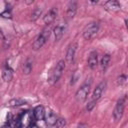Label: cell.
<instances>
[{
    "label": "cell",
    "mask_w": 128,
    "mask_h": 128,
    "mask_svg": "<svg viewBox=\"0 0 128 128\" xmlns=\"http://www.w3.org/2000/svg\"><path fill=\"white\" fill-rule=\"evenodd\" d=\"M51 34V27L48 25L46 28H44L42 30V32L36 37V39L34 40L33 44H32V48L34 50H39L40 48H42L44 46V44L47 42L48 38L50 37Z\"/></svg>",
    "instance_id": "1"
},
{
    "label": "cell",
    "mask_w": 128,
    "mask_h": 128,
    "mask_svg": "<svg viewBox=\"0 0 128 128\" xmlns=\"http://www.w3.org/2000/svg\"><path fill=\"white\" fill-rule=\"evenodd\" d=\"M64 69H65V61L64 60L58 61V63L54 67V69L51 71V74H50V77H49V81L51 83L57 82L60 79V77L62 76V74L64 72Z\"/></svg>",
    "instance_id": "2"
},
{
    "label": "cell",
    "mask_w": 128,
    "mask_h": 128,
    "mask_svg": "<svg viewBox=\"0 0 128 128\" xmlns=\"http://www.w3.org/2000/svg\"><path fill=\"white\" fill-rule=\"evenodd\" d=\"M99 27H100V25H99L98 22H91V23H89L85 27V29L83 31V38L85 40L93 39L97 35V33L99 31Z\"/></svg>",
    "instance_id": "3"
},
{
    "label": "cell",
    "mask_w": 128,
    "mask_h": 128,
    "mask_svg": "<svg viewBox=\"0 0 128 128\" xmlns=\"http://www.w3.org/2000/svg\"><path fill=\"white\" fill-rule=\"evenodd\" d=\"M126 100H127V97H126V95H124L122 98H120L117 101L116 106H115L114 111H113V117H114L115 121H118L122 118L123 113H124V109H125V105H126Z\"/></svg>",
    "instance_id": "4"
},
{
    "label": "cell",
    "mask_w": 128,
    "mask_h": 128,
    "mask_svg": "<svg viewBox=\"0 0 128 128\" xmlns=\"http://www.w3.org/2000/svg\"><path fill=\"white\" fill-rule=\"evenodd\" d=\"M90 86H91V82L89 81H86L76 92L75 94V97L77 99V101L79 102H83L87 99V96L89 94V91H90Z\"/></svg>",
    "instance_id": "5"
},
{
    "label": "cell",
    "mask_w": 128,
    "mask_h": 128,
    "mask_svg": "<svg viewBox=\"0 0 128 128\" xmlns=\"http://www.w3.org/2000/svg\"><path fill=\"white\" fill-rule=\"evenodd\" d=\"M31 123H32V121H31V114L28 111L24 112L18 118V120H16L17 128H29Z\"/></svg>",
    "instance_id": "6"
},
{
    "label": "cell",
    "mask_w": 128,
    "mask_h": 128,
    "mask_svg": "<svg viewBox=\"0 0 128 128\" xmlns=\"http://www.w3.org/2000/svg\"><path fill=\"white\" fill-rule=\"evenodd\" d=\"M77 47H78L77 43L76 42H72L69 45L68 49H67V52H66V61L69 64H71L74 61V57H75V53H76Z\"/></svg>",
    "instance_id": "7"
},
{
    "label": "cell",
    "mask_w": 128,
    "mask_h": 128,
    "mask_svg": "<svg viewBox=\"0 0 128 128\" xmlns=\"http://www.w3.org/2000/svg\"><path fill=\"white\" fill-rule=\"evenodd\" d=\"M57 13H58V10H57V8H56V7L51 8V9L46 13V15H45V16H44V18H43L44 23L48 26V25H50L52 22H54V20L56 19Z\"/></svg>",
    "instance_id": "8"
},
{
    "label": "cell",
    "mask_w": 128,
    "mask_h": 128,
    "mask_svg": "<svg viewBox=\"0 0 128 128\" xmlns=\"http://www.w3.org/2000/svg\"><path fill=\"white\" fill-rule=\"evenodd\" d=\"M105 88H106V82H105V81L100 82V83L96 86V88L94 89V91H93L92 100H93V101H97V100L102 96V93H103V91L105 90Z\"/></svg>",
    "instance_id": "9"
},
{
    "label": "cell",
    "mask_w": 128,
    "mask_h": 128,
    "mask_svg": "<svg viewBox=\"0 0 128 128\" xmlns=\"http://www.w3.org/2000/svg\"><path fill=\"white\" fill-rule=\"evenodd\" d=\"M65 30H66V23H59L58 25H56V27L53 30L56 41H58L62 38V36L65 33Z\"/></svg>",
    "instance_id": "10"
},
{
    "label": "cell",
    "mask_w": 128,
    "mask_h": 128,
    "mask_svg": "<svg viewBox=\"0 0 128 128\" xmlns=\"http://www.w3.org/2000/svg\"><path fill=\"white\" fill-rule=\"evenodd\" d=\"M45 109L42 105H39V106H36L34 108V111H33V116L36 120H44L45 118Z\"/></svg>",
    "instance_id": "11"
},
{
    "label": "cell",
    "mask_w": 128,
    "mask_h": 128,
    "mask_svg": "<svg viewBox=\"0 0 128 128\" xmlns=\"http://www.w3.org/2000/svg\"><path fill=\"white\" fill-rule=\"evenodd\" d=\"M104 7H105L106 10H108V11H113V12L118 11V10L121 9V6H120L119 2H118V1H115V0L107 1V2L104 4Z\"/></svg>",
    "instance_id": "12"
},
{
    "label": "cell",
    "mask_w": 128,
    "mask_h": 128,
    "mask_svg": "<svg viewBox=\"0 0 128 128\" xmlns=\"http://www.w3.org/2000/svg\"><path fill=\"white\" fill-rule=\"evenodd\" d=\"M32 68H33V59H32L31 57H28V58L24 61L23 65H22V71H23L24 74L28 75V74L31 73Z\"/></svg>",
    "instance_id": "13"
},
{
    "label": "cell",
    "mask_w": 128,
    "mask_h": 128,
    "mask_svg": "<svg viewBox=\"0 0 128 128\" xmlns=\"http://www.w3.org/2000/svg\"><path fill=\"white\" fill-rule=\"evenodd\" d=\"M76 11H77V2L76 1H71L69 2L68 4V7H67V17L69 19H72L75 14H76Z\"/></svg>",
    "instance_id": "14"
},
{
    "label": "cell",
    "mask_w": 128,
    "mask_h": 128,
    "mask_svg": "<svg viewBox=\"0 0 128 128\" xmlns=\"http://www.w3.org/2000/svg\"><path fill=\"white\" fill-rule=\"evenodd\" d=\"M97 65H98V56H97V53L95 51H92L89 54V57H88V66L91 69H95Z\"/></svg>",
    "instance_id": "15"
},
{
    "label": "cell",
    "mask_w": 128,
    "mask_h": 128,
    "mask_svg": "<svg viewBox=\"0 0 128 128\" xmlns=\"http://www.w3.org/2000/svg\"><path fill=\"white\" fill-rule=\"evenodd\" d=\"M44 119H45L46 123L49 126H54L56 121H57V116H56V114L52 110H50L48 113H45V118Z\"/></svg>",
    "instance_id": "16"
},
{
    "label": "cell",
    "mask_w": 128,
    "mask_h": 128,
    "mask_svg": "<svg viewBox=\"0 0 128 128\" xmlns=\"http://www.w3.org/2000/svg\"><path fill=\"white\" fill-rule=\"evenodd\" d=\"M2 78L5 82H10L13 78V70L9 67V66H6L4 69H3V72H2Z\"/></svg>",
    "instance_id": "17"
},
{
    "label": "cell",
    "mask_w": 128,
    "mask_h": 128,
    "mask_svg": "<svg viewBox=\"0 0 128 128\" xmlns=\"http://www.w3.org/2000/svg\"><path fill=\"white\" fill-rule=\"evenodd\" d=\"M110 60H111V56L109 54L103 55V57L101 58V61H100V65H101V67H102L103 70H106V68L109 66Z\"/></svg>",
    "instance_id": "18"
},
{
    "label": "cell",
    "mask_w": 128,
    "mask_h": 128,
    "mask_svg": "<svg viewBox=\"0 0 128 128\" xmlns=\"http://www.w3.org/2000/svg\"><path fill=\"white\" fill-rule=\"evenodd\" d=\"M24 104H26V101L23 100V99H19V98L11 99L8 102V106H10V107H18V106H21V105H24Z\"/></svg>",
    "instance_id": "19"
},
{
    "label": "cell",
    "mask_w": 128,
    "mask_h": 128,
    "mask_svg": "<svg viewBox=\"0 0 128 128\" xmlns=\"http://www.w3.org/2000/svg\"><path fill=\"white\" fill-rule=\"evenodd\" d=\"M41 14H42V8L36 7V8L32 11V13H31V15H30V19H31L32 21H36V20L40 17Z\"/></svg>",
    "instance_id": "20"
},
{
    "label": "cell",
    "mask_w": 128,
    "mask_h": 128,
    "mask_svg": "<svg viewBox=\"0 0 128 128\" xmlns=\"http://www.w3.org/2000/svg\"><path fill=\"white\" fill-rule=\"evenodd\" d=\"M55 125H56L57 128H63L66 125V121L63 118H57V121H56Z\"/></svg>",
    "instance_id": "21"
},
{
    "label": "cell",
    "mask_w": 128,
    "mask_h": 128,
    "mask_svg": "<svg viewBox=\"0 0 128 128\" xmlns=\"http://www.w3.org/2000/svg\"><path fill=\"white\" fill-rule=\"evenodd\" d=\"M0 16L3 17V18H8V19L12 18V14H11V12H10L9 10H5V11H3V12L0 14Z\"/></svg>",
    "instance_id": "22"
},
{
    "label": "cell",
    "mask_w": 128,
    "mask_h": 128,
    "mask_svg": "<svg viewBox=\"0 0 128 128\" xmlns=\"http://www.w3.org/2000/svg\"><path fill=\"white\" fill-rule=\"evenodd\" d=\"M126 79H127V77H126L125 75H120V76L117 78V83H118L119 85H122V84H124V83L126 82Z\"/></svg>",
    "instance_id": "23"
},
{
    "label": "cell",
    "mask_w": 128,
    "mask_h": 128,
    "mask_svg": "<svg viewBox=\"0 0 128 128\" xmlns=\"http://www.w3.org/2000/svg\"><path fill=\"white\" fill-rule=\"evenodd\" d=\"M95 104H96V101H93V100H91V101L88 103V105L86 106V109H87V111H91V110L94 108Z\"/></svg>",
    "instance_id": "24"
},
{
    "label": "cell",
    "mask_w": 128,
    "mask_h": 128,
    "mask_svg": "<svg viewBox=\"0 0 128 128\" xmlns=\"http://www.w3.org/2000/svg\"><path fill=\"white\" fill-rule=\"evenodd\" d=\"M29 128H39V127H38L36 124H32V123H31V125L29 126Z\"/></svg>",
    "instance_id": "25"
},
{
    "label": "cell",
    "mask_w": 128,
    "mask_h": 128,
    "mask_svg": "<svg viewBox=\"0 0 128 128\" xmlns=\"http://www.w3.org/2000/svg\"><path fill=\"white\" fill-rule=\"evenodd\" d=\"M5 37H4V34H3V32H2V30L0 29V39H4Z\"/></svg>",
    "instance_id": "26"
}]
</instances>
